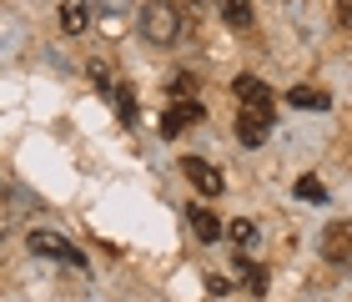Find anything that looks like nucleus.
<instances>
[{"instance_id":"obj_1","label":"nucleus","mask_w":352,"mask_h":302,"mask_svg":"<svg viewBox=\"0 0 352 302\" xmlns=\"http://www.w3.org/2000/svg\"><path fill=\"white\" fill-rule=\"evenodd\" d=\"M141 36H146L151 45H176L186 36V21H182V10L166 6V0H151L146 10H141Z\"/></svg>"},{"instance_id":"obj_2","label":"nucleus","mask_w":352,"mask_h":302,"mask_svg":"<svg viewBox=\"0 0 352 302\" xmlns=\"http://www.w3.org/2000/svg\"><path fill=\"white\" fill-rule=\"evenodd\" d=\"M30 252H36V257H56V262L76 267V272H86V252L76 242H66L60 232H30Z\"/></svg>"},{"instance_id":"obj_3","label":"nucleus","mask_w":352,"mask_h":302,"mask_svg":"<svg viewBox=\"0 0 352 302\" xmlns=\"http://www.w3.org/2000/svg\"><path fill=\"white\" fill-rule=\"evenodd\" d=\"M322 257L342 272H352V222H332L322 232Z\"/></svg>"},{"instance_id":"obj_4","label":"nucleus","mask_w":352,"mask_h":302,"mask_svg":"<svg viewBox=\"0 0 352 302\" xmlns=\"http://www.w3.org/2000/svg\"><path fill=\"white\" fill-rule=\"evenodd\" d=\"M272 116H277V111L242 106V116H236V141H242V147H262V141L272 136Z\"/></svg>"},{"instance_id":"obj_5","label":"nucleus","mask_w":352,"mask_h":302,"mask_svg":"<svg viewBox=\"0 0 352 302\" xmlns=\"http://www.w3.org/2000/svg\"><path fill=\"white\" fill-rule=\"evenodd\" d=\"M182 177L197 186L201 197H221V186H227V182H221V171L212 162H201V156H182Z\"/></svg>"},{"instance_id":"obj_6","label":"nucleus","mask_w":352,"mask_h":302,"mask_svg":"<svg viewBox=\"0 0 352 302\" xmlns=\"http://www.w3.org/2000/svg\"><path fill=\"white\" fill-rule=\"evenodd\" d=\"M201 116H206V106H201V101H191V96H176V101H171V111L162 116V136H176L182 126H197Z\"/></svg>"},{"instance_id":"obj_7","label":"nucleus","mask_w":352,"mask_h":302,"mask_svg":"<svg viewBox=\"0 0 352 302\" xmlns=\"http://www.w3.org/2000/svg\"><path fill=\"white\" fill-rule=\"evenodd\" d=\"M186 227H191V237H197V242H217V237L227 232V227L217 222V212H212V206H201V202L186 206Z\"/></svg>"},{"instance_id":"obj_8","label":"nucleus","mask_w":352,"mask_h":302,"mask_svg":"<svg viewBox=\"0 0 352 302\" xmlns=\"http://www.w3.org/2000/svg\"><path fill=\"white\" fill-rule=\"evenodd\" d=\"M232 91H236V101H242V106L272 111V86H267V81H257V76H236V81H232Z\"/></svg>"},{"instance_id":"obj_9","label":"nucleus","mask_w":352,"mask_h":302,"mask_svg":"<svg viewBox=\"0 0 352 302\" xmlns=\"http://www.w3.org/2000/svg\"><path fill=\"white\" fill-rule=\"evenodd\" d=\"M217 15H221L232 30H252V21H257V6H252V0H217Z\"/></svg>"},{"instance_id":"obj_10","label":"nucleus","mask_w":352,"mask_h":302,"mask_svg":"<svg viewBox=\"0 0 352 302\" xmlns=\"http://www.w3.org/2000/svg\"><path fill=\"white\" fill-rule=\"evenodd\" d=\"M287 106H297V111H327L332 96L322 86H292V91H287Z\"/></svg>"},{"instance_id":"obj_11","label":"nucleus","mask_w":352,"mask_h":302,"mask_svg":"<svg viewBox=\"0 0 352 302\" xmlns=\"http://www.w3.org/2000/svg\"><path fill=\"white\" fill-rule=\"evenodd\" d=\"M227 237H232V242H236V247H242V252H252V247H257V242H262V232H257V222H247V217H236V222H232V227H227Z\"/></svg>"},{"instance_id":"obj_12","label":"nucleus","mask_w":352,"mask_h":302,"mask_svg":"<svg viewBox=\"0 0 352 302\" xmlns=\"http://www.w3.org/2000/svg\"><path fill=\"white\" fill-rule=\"evenodd\" d=\"M60 30H66V36H81L86 30V6H60Z\"/></svg>"},{"instance_id":"obj_13","label":"nucleus","mask_w":352,"mask_h":302,"mask_svg":"<svg viewBox=\"0 0 352 302\" xmlns=\"http://www.w3.org/2000/svg\"><path fill=\"white\" fill-rule=\"evenodd\" d=\"M116 116H121L126 126L136 121V91H131V86H116Z\"/></svg>"},{"instance_id":"obj_14","label":"nucleus","mask_w":352,"mask_h":302,"mask_svg":"<svg viewBox=\"0 0 352 302\" xmlns=\"http://www.w3.org/2000/svg\"><path fill=\"white\" fill-rule=\"evenodd\" d=\"M292 192H297L302 202H327V192H322V182H317V177H297Z\"/></svg>"},{"instance_id":"obj_15","label":"nucleus","mask_w":352,"mask_h":302,"mask_svg":"<svg viewBox=\"0 0 352 302\" xmlns=\"http://www.w3.org/2000/svg\"><path fill=\"white\" fill-rule=\"evenodd\" d=\"M236 272L247 277V292H257V297L267 292V272H262V267H247V262H236Z\"/></svg>"},{"instance_id":"obj_16","label":"nucleus","mask_w":352,"mask_h":302,"mask_svg":"<svg viewBox=\"0 0 352 302\" xmlns=\"http://www.w3.org/2000/svg\"><path fill=\"white\" fill-rule=\"evenodd\" d=\"M191 91H197V76H176L171 81V96H191Z\"/></svg>"},{"instance_id":"obj_17","label":"nucleus","mask_w":352,"mask_h":302,"mask_svg":"<svg viewBox=\"0 0 352 302\" xmlns=\"http://www.w3.org/2000/svg\"><path fill=\"white\" fill-rule=\"evenodd\" d=\"M91 81H96V86H111V76H106L101 61H91Z\"/></svg>"}]
</instances>
